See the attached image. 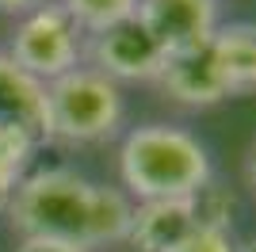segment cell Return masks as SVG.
<instances>
[{
	"instance_id": "6da1fadb",
	"label": "cell",
	"mask_w": 256,
	"mask_h": 252,
	"mask_svg": "<svg viewBox=\"0 0 256 252\" xmlns=\"http://www.w3.org/2000/svg\"><path fill=\"white\" fill-rule=\"evenodd\" d=\"M118 180L130 199H184L214 184L210 153L192 130L168 122L134 126L118 146Z\"/></svg>"
},
{
	"instance_id": "277c9868",
	"label": "cell",
	"mask_w": 256,
	"mask_h": 252,
	"mask_svg": "<svg viewBox=\"0 0 256 252\" xmlns=\"http://www.w3.org/2000/svg\"><path fill=\"white\" fill-rule=\"evenodd\" d=\"M8 58L16 65H23L31 76H38L42 84H50L80 65L84 31L73 23V16L58 0H46L16 23L12 42H8Z\"/></svg>"
},
{
	"instance_id": "e0dca14e",
	"label": "cell",
	"mask_w": 256,
	"mask_h": 252,
	"mask_svg": "<svg viewBox=\"0 0 256 252\" xmlns=\"http://www.w3.org/2000/svg\"><path fill=\"white\" fill-rule=\"evenodd\" d=\"M248 184H252V191H256V149H252V157H248Z\"/></svg>"
},
{
	"instance_id": "5b68a950",
	"label": "cell",
	"mask_w": 256,
	"mask_h": 252,
	"mask_svg": "<svg viewBox=\"0 0 256 252\" xmlns=\"http://www.w3.org/2000/svg\"><path fill=\"white\" fill-rule=\"evenodd\" d=\"M88 65L104 73L107 80H157L164 69V50L138 20L115 23L100 34H88L84 42Z\"/></svg>"
},
{
	"instance_id": "30bf717a",
	"label": "cell",
	"mask_w": 256,
	"mask_h": 252,
	"mask_svg": "<svg viewBox=\"0 0 256 252\" xmlns=\"http://www.w3.org/2000/svg\"><path fill=\"white\" fill-rule=\"evenodd\" d=\"M210 46L222 65L230 100L256 96V23H218Z\"/></svg>"
},
{
	"instance_id": "52a82bcc",
	"label": "cell",
	"mask_w": 256,
	"mask_h": 252,
	"mask_svg": "<svg viewBox=\"0 0 256 252\" xmlns=\"http://www.w3.org/2000/svg\"><path fill=\"white\" fill-rule=\"evenodd\" d=\"M0 130H16V134L31 138L34 146L50 142L46 84L12 62L8 50H0Z\"/></svg>"
},
{
	"instance_id": "3957f363",
	"label": "cell",
	"mask_w": 256,
	"mask_h": 252,
	"mask_svg": "<svg viewBox=\"0 0 256 252\" xmlns=\"http://www.w3.org/2000/svg\"><path fill=\"white\" fill-rule=\"evenodd\" d=\"M50 100V142L65 146H100L122 126V88L107 80L92 65H76L73 73L46 84Z\"/></svg>"
},
{
	"instance_id": "ba28073f",
	"label": "cell",
	"mask_w": 256,
	"mask_h": 252,
	"mask_svg": "<svg viewBox=\"0 0 256 252\" xmlns=\"http://www.w3.org/2000/svg\"><path fill=\"white\" fill-rule=\"evenodd\" d=\"M157 84L164 88V96H168L172 104H184V107H214V104H222V100H230L222 65L214 58L210 42L199 46V50L164 58V69H160Z\"/></svg>"
},
{
	"instance_id": "7c38bea8",
	"label": "cell",
	"mask_w": 256,
	"mask_h": 252,
	"mask_svg": "<svg viewBox=\"0 0 256 252\" xmlns=\"http://www.w3.org/2000/svg\"><path fill=\"white\" fill-rule=\"evenodd\" d=\"M58 4L73 16V23L84 34H100L115 23H126L138 12V0H58Z\"/></svg>"
},
{
	"instance_id": "2e32d148",
	"label": "cell",
	"mask_w": 256,
	"mask_h": 252,
	"mask_svg": "<svg viewBox=\"0 0 256 252\" xmlns=\"http://www.w3.org/2000/svg\"><path fill=\"white\" fill-rule=\"evenodd\" d=\"M38 4H46V0H0V12H8V16H27V12H34Z\"/></svg>"
},
{
	"instance_id": "5bb4252c",
	"label": "cell",
	"mask_w": 256,
	"mask_h": 252,
	"mask_svg": "<svg viewBox=\"0 0 256 252\" xmlns=\"http://www.w3.org/2000/svg\"><path fill=\"white\" fill-rule=\"evenodd\" d=\"M16 252H88L80 244H65V241H42V237H23Z\"/></svg>"
},
{
	"instance_id": "9a60e30c",
	"label": "cell",
	"mask_w": 256,
	"mask_h": 252,
	"mask_svg": "<svg viewBox=\"0 0 256 252\" xmlns=\"http://www.w3.org/2000/svg\"><path fill=\"white\" fill-rule=\"evenodd\" d=\"M16 184H20V176H16L12 168L0 164V214L8 210V199H12V191H16Z\"/></svg>"
},
{
	"instance_id": "ac0fdd59",
	"label": "cell",
	"mask_w": 256,
	"mask_h": 252,
	"mask_svg": "<svg viewBox=\"0 0 256 252\" xmlns=\"http://www.w3.org/2000/svg\"><path fill=\"white\" fill-rule=\"evenodd\" d=\"M237 252H256V233H252V237H248L245 244H237Z\"/></svg>"
},
{
	"instance_id": "7a4b0ae2",
	"label": "cell",
	"mask_w": 256,
	"mask_h": 252,
	"mask_svg": "<svg viewBox=\"0 0 256 252\" xmlns=\"http://www.w3.org/2000/svg\"><path fill=\"white\" fill-rule=\"evenodd\" d=\"M96 188L100 184H92L73 168H34L20 176L8 199L12 230H20V237H42V241H65L88 248Z\"/></svg>"
},
{
	"instance_id": "9c48e42d",
	"label": "cell",
	"mask_w": 256,
	"mask_h": 252,
	"mask_svg": "<svg viewBox=\"0 0 256 252\" xmlns=\"http://www.w3.org/2000/svg\"><path fill=\"white\" fill-rule=\"evenodd\" d=\"M199 230V195L184 199H146L134 206L126 241L138 252H164Z\"/></svg>"
},
{
	"instance_id": "4fadbf2b",
	"label": "cell",
	"mask_w": 256,
	"mask_h": 252,
	"mask_svg": "<svg viewBox=\"0 0 256 252\" xmlns=\"http://www.w3.org/2000/svg\"><path fill=\"white\" fill-rule=\"evenodd\" d=\"M164 252H237V244H234V237H230V230L199 226V230H192L184 241H176Z\"/></svg>"
},
{
	"instance_id": "8992f818",
	"label": "cell",
	"mask_w": 256,
	"mask_h": 252,
	"mask_svg": "<svg viewBox=\"0 0 256 252\" xmlns=\"http://www.w3.org/2000/svg\"><path fill=\"white\" fill-rule=\"evenodd\" d=\"M134 20L153 34L164 58L199 50L218 31V0H138Z\"/></svg>"
},
{
	"instance_id": "8fae6325",
	"label": "cell",
	"mask_w": 256,
	"mask_h": 252,
	"mask_svg": "<svg viewBox=\"0 0 256 252\" xmlns=\"http://www.w3.org/2000/svg\"><path fill=\"white\" fill-rule=\"evenodd\" d=\"M130 218H134V199L122 188H96V214H92V237L88 248H104V244H118L130 233Z\"/></svg>"
}]
</instances>
